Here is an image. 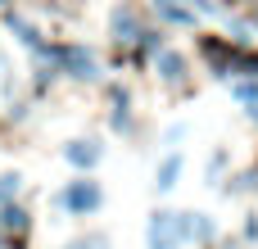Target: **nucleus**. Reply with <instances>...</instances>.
I'll list each match as a JSON object with an SVG mask.
<instances>
[{
	"instance_id": "obj_3",
	"label": "nucleus",
	"mask_w": 258,
	"mask_h": 249,
	"mask_svg": "<svg viewBox=\"0 0 258 249\" xmlns=\"http://www.w3.org/2000/svg\"><path fill=\"white\" fill-rule=\"evenodd\" d=\"M59 59L73 68V77H95V64H91V54H82V50H59Z\"/></svg>"
},
{
	"instance_id": "obj_11",
	"label": "nucleus",
	"mask_w": 258,
	"mask_h": 249,
	"mask_svg": "<svg viewBox=\"0 0 258 249\" xmlns=\"http://www.w3.org/2000/svg\"><path fill=\"white\" fill-rule=\"evenodd\" d=\"M68 249H95V245H86V240H77V245H68Z\"/></svg>"
},
{
	"instance_id": "obj_7",
	"label": "nucleus",
	"mask_w": 258,
	"mask_h": 249,
	"mask_svg": "<svg viewBox=\"0 0 258 249\" xmlns=\"http://www.w3.org/2000/svg\"><path fill=\"white\" fill-rule=\"evenodd\" d=\"M68 159H73L77 168H91V163L100 159V150H95V145H68Z\"/></svg>"
},
{
	"instance_id": "obj_10",
	"label": "nucleus",
	"mask_w": 258,
	"mask_h": 249,
	"mask_svg": "<svg viewBox=\"0 0 258 249\" xmlns=\"http://www.w3.org/2000/svg\"><path fill=\"white\" fill-rule=\"evenodd\" d=\"M18 191V177H0V200H9Z\"/></svg>"
},
{
	"instance_id": "obj_9",
	"label": "nucleus",
	"mask_w": 258,
	"mask_h": 249,
	"mask_svg": "<svg viewBox=\"0 0 258 249\" xmlns=\"http://www.w3.org/2000/svg\"><path fill=\"white\" fill-rule=\"evenodd\" d=\"M159 9H163V14L172 18V23H190V18H195V14H190V9H181L177 0H159Z\"/></svg>"
},
{
	"instance_id": "obj_12",
	"label": "nucleus",
	"mask_w": 258,
	"mask_h": 249,
	"mask_svg": "<svg viewBox=\"0 0 258 249\" xmlns=\"http://www.w3.org/2000/svg\"><path fill=\"white\" fill-rule=\"evenodd\" d=\"M254 27H258V14H254Z\"/></svg>"
},
{
	"instance_id": "obj_8",
	"label": "nucleus",
	"mask_w": 258,
	"mask_h": 249,
	"mask_svg": "<svg viewBox=\"0 0 258 249\" xmlns=\"http://www.w3.org/2000/svg\"><path fill=\"white\" fill-rule=\"evenodd\" d=\"M0 227H9V231H23V227H27V213H23V209H5V213H0Z\"/></svg>"
},
{
	"instance_id": "obj_5",
	"label": "nucleus",
	"mask_w": 258,
	"mask_h": 249,
	"mask_svg": "<svg viewBox=\"0 0 258 249\" xmlns=\"http://www.w3.org/2000/svg\"><path fill=\"white\" fill-rule=\"evenodd\" d=\"M159 68H163V77H168V82H181V77H186L181 54H168V50H163V54H159Z\"/></svg>"
},
{
	"instance_id": "obj_6",
	"label": "nucleus",
	"mask_w": 258,
	"mask_h": 249,
	"mask_svg": "<svg viewBox=\"0 0 258 249\" xmlns=\"http://www.w3.org/2000/svg\"><path fill=\"white\" fill-rule=\"evenodd\" d=\"M177 172H181V159H177V154H168V159H163V168H159V191L177 186Z\"/></svg>"
},
{
	"instance_id": "obj_1",
	"label": "nucleus",
	"mask_w": 258,
	"mask_h": 249,
	"mask_svg": "<svg viewBox=\"0 0 258 249\" xmlns=\"http://www.w3.org/2000/svg\"><path fill=\"white\" fill-rule=\"evenodd\" d=\"M186 240V218L181 213H154L150 218V249H177Z\"/></svg>"
},
{
	"instance_id": "obj_2",
	"label": "nucleus",
	"mask_w": 258,
	"mask_h": 249,
	"mask_svg": "<svg viewBox=\"0 0 258 249\" xmlns=\"http://www.w3.org/2000/svg\"><path fill=\"white\" fill-rule=\"evenodd\" d=\"M63 200H68V209L86 213V209H95V204H100V191H95V181H77V186H73Z\"/></svg>"
},
{
	"instance_id": "obj_4",
	"label": "nucleus",
	"mask_w": 258,
	"mask_h": 249,
	"mask_svg": "<svg viewBox=\"0 0 258 249\" xmlns=\"http://www.w3.org/2000/svg\"><path fill=\"white\" fill-rule=\"evenodd\" d=\"M113 32H118V41H136V36H145V32L136 27L132 9H118V14H113Z\"/></svg>"
}]
</instances>
